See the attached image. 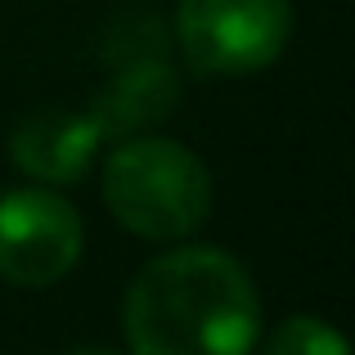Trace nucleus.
Listing matches in <instances>:
<instances>
[{"mask_svg":"<svg viewBox=\"0 0 355 355\" xmlns=\"http://www.w3.org/2000/svg\"><path fill=\"white\" fill-rule=\"evenodd\" d=\"M121 329L135 355H252L261 297L230 252L175 248L126 288Z\"/></svg>","mask_w":355,"mask_h":355,"instance_id":"f257e3e1","label":"nucleus"},{"mask_svg":"<svg viewBox=\"0 0 355 355\" xmlns=\"http://www.w3.org/2000/svg\"><path fill=\"white\" fill-rule=\"evenodd\" d=\"M108 211L139 239H189L211 211V175L184 144L162 135H121L104 162Z\"/></svg>","mask_w":355,"mask_h":355,"instance_id":"f03ea898","label":"nucleus"},{"mask_svg":"<svg viewBox=\"0 0 355 355\" xmlns=\"http://www.w3.org/2000/svg\"><path fill=\"white\" fill-rule=\"evenodd\" d=\"M175 36L193 68L243 77L261 72L284 54L293 36L288 0H180Z\"/></svg>","mask_w":355,"mask_h":355,"instance_id":"7ed1b4c3","label":"nucleus"},{"mask_svg":"<svg viewBox=\"0 0 355 355\" xmlns=\"http://www.w3.org/2000/svg\"><path fill=\"white\" fill-rule=\"evenodd\" d=\"M81 216L54 189H14L0 198V275L23 288L59 284L81 261Z\"/></svg>","mask_w":355,"mask_h":355,"instance_id":"20e7f679","label":"nucleus"},{"mask_svg":"<svg viewBox=\"0 0 355 355\" xmlns=\"http://www.w3.org/2000/svg\"><path fill=\"white\" fill-rule=\"evenodd\" d=\"M99 144H104V135H99L90 108L86 113H77V108H41L14 130L9 153H14L18 171H27L32 180L68 184L86 175Z\"/></svg>","mask_w":355,"mask_h":355,"instance_id":"39448f33","label":"nucleus"},{"mask_svg":"<svg viewBox=\"0 0 355 355\" xmlns=\"http://www.w3.org/2000/svg\"><path fill=\"white\" fill-rule=\"evenodd\" d=\"M175 104H180V77H175L171 63L135 59L117 68V81L90 104V117H95L104 139H121L162 121L166 113H175Z\"/></svg>","mask_w":355,"mask_h":355,"instance_id":"423d86ee","label":"nucleus"},{"mask_svg":"<svg viewBox=\"0 0 355 355\" xmlns=\"http://www.w3.org/2000/svg\"><path fill=\"white\" fill-rule=\"evenodd\" d=\"M266 355H351V347L333 324L315 320V315H293L275 329Z\"/></svg>","mask_w":355,"mask_h":355,"instance_id":"0eeeda50","label":"nucleus"},{"mask_svg":"<svg viewBox=\"0 0 355 355\" xmlns=\"http://www.w3.org/2000/svg\"><path fill=\"white\" fill-rule=\"evenodd\" d=\"M68 355H117V351H99V347H81V351H68Z\"/></svg>","mask_w":355,"mask_h":355,"instance_id":"6e6552de","label":"nucleus"}]
</instances>
